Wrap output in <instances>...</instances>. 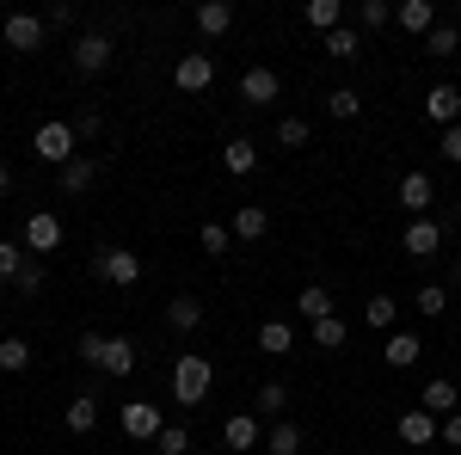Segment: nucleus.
<instances>
[{"mask_svg": "<svg viewBox=\"0 0 461 455\" xmlns=\"http://www.w3.org/2000/svg\"><path fill=\"white\" fill-rule=\"evenodd\" d=\"M210 394H215V363L203 350H185L173 363V400L178 406H203Z\"/></svg>", "mask_w": 461, "mask_h": 455, "instance_id": "obj_1", "label": "nucleus"}, {"mask_svg": "<svg viewBox=\"0 0 461 455\" xmlns=\"http://www.w3.org/2000/svg\"><path fill=\"white\" fill-rule=\"evenodd\" d=\"M37 160H50V167H68L74 154H80V136H74V123H62V117H50L43 130L32 136Z\"/></svg>", "mask_w": 461, "mask_h": 455, "instance_id": "obj_2", "label": "nucleus"}, {"mask_svg": "<svg viewBox=\"0 0 461 455\" xmlns=\"http://www.w3.org/2000/svg\"><path fill=\"white\" fill-rule=\"evenodd\" d=\"M93 271L105 283H117V289H130V283H142V259H136L130 246H99V252H93Z\"/></svg>", "mask_w": 461, "mask_h": 455, "instance_id": "obj_3", "label": "nucleus"}, {"mask_svg": "<svg viewBox=\"0 0 461 455\" xmlns=\"http://www.w3.org/2000/svg\"><path fill=\"white\" fill-rule=\"evenodd\" d=\"M117 424H123V437H136V443H154V437L167 431V419H160V406H154V400H130Z\"/></svg>", "mask_w": 461, "mask_h": 455, "instance_id": "obj_4", "label": "nucleus"}, {"mask_svg": "<svg viewBox=\"0 0 461 455\" xmlns=\"http://www.w3.org/2000/svg\"><path fill=\"white\" fill-rule=\"evenodd\" d=\"M19 241H25V252H32V259L56 252V246H62V215H56V210H37L32 222H25V234H19Z\"/></svg>", "mask_w": 461, "mask_h": 455, "instance_id": "obj_5", "label": "nucleus"}, {"mask_svg": "<svg viewBox=\"0 0 461 455\" xmlns=\"http://www.w3.org/2000/svg\"><path fill=\"white\" fill-rule=\"evenodd\" d=\"M173 80H178V93H203V86H215V56H210V50H191V56H178Z\"/></svg>", "mask_w": 461, "mask_h": 455, "instance_id": "obj_6", "label": "nucleus"}, {"mask_svg": "<svg viewBox=\"0 0 461 455\" xmlns=\"http://www.w3.org/2000/svg\"><path fill=\"white\" fill-rule=\"evenodd\" d=\"M265 443V424H258V413H234V419L221 424V450L228 455H247Z\"/></svg>", "mask_w": 461, "mask_h": 455, "instance_id": "obj_7", "label": "nucleus"}, {"mask_svg": "<svg viewBox=\"0 0 461 455\" xmlns=\"http://www.w3.org/2000/svg\"><path fill=\"white\" fill-rule=\"evenodd\" d=\"M111 50H117V43H111L105 32L74 37V68H80V74H105L111 68Z\"/></svg>", "mask_w": 461, "mask_h": 455, "instance_id": "obj_8", "label": "nucleus"}, {"mask_svg": "<svg viewBox=\"0 0 461 455\" xmlns=\"http://www.w3.org/2000/svg\"><path fill=\"white\" fill-rule=\"evenodd\" d=\"M43 32H50V25H43L37 13H13V19L0 25V37H6V50H19V56H32L37 43H43Z\"/></svg>", "mask_w": 461, "mask_h": 455, "instance_id": "obj_9", "label": "nucleus"}, {"mask_svg": "<svg viewBox=\"0 0 461 455\" xmlns=\"http://www.w3.org/2000/svg\"><path fill=\"white\" fill-rule=\"evenodd\" d=\"M277 93H284V80H277V68H247V74H240V99H247L252 111L277 105Z\"/></svg>", "mask_w": 461, "mask_h": 455, "instance_id": "obj_10", "label": "nucleus"}, {"mask_svg": "<svg viewBox=\"0 0 461 455\" xmlns=\"http://www.w3.org/2000/svg\"><path fill=\"white\" fill-rule=\"evenodd\" d=\"M99 185V160H86V154H74L68 167H56V191L62 197H86Z\"/></svg>", "mask_w": 461, "mask_h": 455, "instance_id": "obj_11", "label": "nucleus"}, {"mask_svg": "<svg viewBox=\"0 0 461 455\" xmlns=\"http://www.w3.org/2000/svg\"><path fill=\"white\" fill-rule=\"evenodd\" d=\"M400 246H406V259H437L443 228H437L430 215H412V222H406V234H400Z\"/></svg>", "mask_w": 461, "mask_h": 455, "instance_id": "obj_12", "label": "nucleus"}, {"mask_svg": "<svg viewBox=\"0 0 461 455\" xmlns=\"http://www.w3.org/2000/svg\"><path fill=\"white\" fill-rule=\"evenodd\" d=\"M430 204H437V185H430L425 167H412V173L400 178V210H406V215H425Z\"/></svg>", "mask_w": 461, "mask_h": 455, "instance_id": "obj_13", "label": "nucleus"}, {"mask_svg": "<svg viewBox=\"0 0 461 455\" xmlns=\"http://www.w3.org/2000/svg\"><path fill=\"white\" fill-rule=\"evenodd\" d=\"M425 111H430V123L456 130V123H461V86H449V80H437V86L425 93Z\"/></svg>", "mask_w": 461, "mask_h": 455, "instance_id": "obj_14", "label": "nucleus"}, {"mask_svg": "<svg viewBox=\"0 0 461 455\" xmlns=\"http://www.w3.org/2000/svg\"><path fill=\"white\" fill-rule=\"evenodd\" d=\"M393 25L406 37H430L437 32V6H430V0H400V6H393Z\"/></svg>", "mask_w": 461, "mask_h": 455, "instance_id": "obj_15", "label": "nucleus"}, {"mask_svg": "<svg viewBox=\"0 0 461 455\" xmlns=\"http://www.w3.org/2000/svg\"><path fill=\"white\" fill-rule=\"evenodd\" d=\"M400 443H412V450H425V443H437V431H443V419H430L425 406H412V413H400Z\"/></svg>", "mask_w": 461, "mask_h": 455, "instance_id": "obj_16", "label": "nucleus"}, {"mask_svg": "<svg viewBox=\"0 0 461 455\" xmlns=\"http://www.w3.org/2000/svg\"><path fill=\"white\" fill-rule=\"evenodd\" d=\"M419 357H425V339L419 332H388V345H382V363L388 369H412Z\"/></svg>", "mask_w": 461, "mask_h": 455, "instance_id": "obj_17", "label": "nucleus"}, {"mask_svg": "<svg viewBox=\"0 0 461 455\" xmlns=\"http://www.w3.org/2000/svg\"><path fill=\"white\" fill-rule=\"evenodd\" d=\"M99 369H105V376H117V382H123V376H130V369H136V339H123V332H117V339H111V332H105V357H99Z\"/></svg>", "mask_w": 461, "mask_h": 455, "instance_id": "obj_18", "label": "nucleus"}, {"mask_svg": "<svg viewBox=\"0 0 461 455\" xmlns=\"http://www.w3.org/2000/svg\"><path fill=\"white\" fill-rule=\"evenodd\" d=\"M221 167H228L234 178H247L252 167H258V141H252V136H234L228 148H221Z\"/></svg>", "mask_w": 461, "mask_h": 455, "instance_id": "obj_19", "label": "nucleus"}, {"mask_svg": "<svg viewBox=\"0 0 461 455\" xmlns=\"http://www.w3.org/2000/svg\"><path fill=\"white\" fill-rule=\"evenodd\" d=\"M228 228H234V241H265V228H271V215H265V204H240Z\"/></svg>", "mask_w": 461, "mask_h": 455, "instance_id": "obj_20", "label": "nucleus"}, {"mask_svg": "<svg viewBox=\"0 0 461 455\" xmlns=\"http://www.w3.org/2000/svg\"><path fill=\"white\" fill-rule=\"evenodd\" d=\"M167 326H173V332H197V326H203V302H197V296H173V302H167Z\"/></svg>", "mask_w": 461, "mask_h": 455, "instance_id": "obj_21", "label": "nucleus"}, {"mask_svg": "<svg viewBox=\"0 0 461 455\" xmlns=\"http://www.w3.org/2000/svg\"><path fill=\"white\" fill-rule=\"evenodd\" d=\"M456 400H461V387L437 376V382H425V400H419V406H425L430 419H449V413H456Z\"/></svg>", "mask_w": 461, "mask_h": 455, "instance_id": "obj_22", "label": "nucleus"}, {"mask_svg": "<svg viewBox=\"0 0 461 455\" xmlns=\"http://www.w3.org/2000/svg\"><path fill=\"white\" fill-rule=\"evenodd\" d=\"M302 19H308L320 37H332L339 25H345V6H339V0H308V6H302Z\"/></svg>", "mask_w": 461, "mask_h": 455, "instance_id": "obj_23", "label": "nucleus"}, {"mask_svg": "<svg viewBox=\"0 0 461 455\" xmlns=\"http://www.w3.org/2000/svg\"><path fill=\"white\" fill-rule=\"evenodd\" d=\"M295 314L308 320V326H314V320H326V314H332V289H326V283H308V289L295 296Z\"/></svg>", "mask_w": 461, "mask_h": 455, "instance_id": "obj_24", "label": "nucleus"}, {"mask_svg": "<svg viewBox=\"0 0 461 455\" xmlns=\"http://www.w3.org/2000/svg\"><path fill=\"white\" fill-rule=\"evenodd\" d=\"M258 350H265V357H289V350H295L289 320H265V326H258Z\"/></svg>", "mask_w": 461, "mask_h": 455, "instance_id": "obj_25", "label": "nucleus"}, {"mask_svg": "<svg viewBox=\"0 0 461 455\" xmlns=\"http://www.w3.org/2000/svg\"><path fill=\"white\" fill-rule=\"evenodd\" d=\"M265 455H302V424L277 419L271 431H265Z\"/></svg>", "mask_w": 461, "mask_h": 455, "instance_id": "obj_26", "label": "nucleus"}, {"mask_svg": "<svg viewBox=\"0 0 461 455\" xmlns=\"http://www.w3.org/2000/svg\"><path fill=\"white\" fill-rule=\"evenodd\" d=\"M228 25H234V6H228V0H203V6H197V32L203 37H221Z\"/></svg>", "mask_w": 461, "mask_h": 455, "instance_id": "obj_27", "label": "nucleus"}, {"mask_svg": "<svg viewBox=\"0 0 461 455\" xmlns=\"http://www.w3.org/2000/svg\"><path fill=\"white\" fill-rule=\"evenodd\" d=\"M393 320H400V302H393V296H369V302H363V326L393 332Z\"/></svg>", "mask_w": 461, "mask_h": 455, "instance_id": "obj_28", "label": "nucleus"}, {"mask_svg": "<svg viewBox=\"0 0 461 455\" xmlns=\"http://www.w3.org/2000/svg\"><path fill=\"white\" fill-rule=\"evenodd\" d=\"M326 56H332V62H357V56H363V32L339 25V32L326 37Z\"/></svg>", "mask_w": 461, "mask_h": 455, "instance_id": "obj_29", "label": "nucleus"}, {"mask_svg": "<svg viewBox=\"0 0 461 455\" xmlns=\"http://www.w3.org/2000/svg\"><path fill=\"white\" fill-rule=\"evenodd\" d=\"M93 424H99V400H93V394H74V400H68V431H74V437H86Z\"/></svg>", "mask_w": 461, "mask_h": 455, "instance_id": "obj_30", "label": "nucleus"}, {"mask_svg": "<svg viewBox=\"0 0 461 455\" xmlns=\"http://www.w3.org/2000/svg\"><path fill=\"white\" fill-rule=\"evenodd\" d=\"M284 406H289V387L284 382H265V387H258V424H265V419L277 424V419H284Z\"/></svg>", "mask_w": 461, "mask_h": 455, "instance_id": "obj_31", "label": "nucleus"}, {"mask_svg": "<svg viewBox=\"0 0 461 455\" xmlns=\"http://www.w3.org/2000/svg\"><path fill=\"white\" fill-rule=\"evenodd\" d=\"M345 339H351V326H345L339 314L314 320V345H320V350H345Z\"/></svg>", "mask_w": 461, "mask_h": 455, "instance_id": "obj_32", "label": "nucleus"}, {"mask_svg": "<svg viewBox=\"0 0 461 455\" xmlns=\"http://www.w3.org/2000/svg\"><path fill=\"white\" fill-rule=\"evenodd\" d=\"M197 246H203L210 259H221V252L234 246V228H228V222H203V228H197Z\"/></svg>", "mask_w": 461, "mask_h": 455, "instance_id": "obj_33", "label": "nucleus"}, {"mask_svg": "<svg viewBox=\"0 0 461 455\" xmlns=\"http://www.w3.org/2000/svg\"><path fill=\"white\" fill-rule=\"evenodd\" d=\"M412 302H419V314H443V308H449V283H419V289H412Z\"/></svg>", "mask_w": 461, "mask_h": 455, "instance_id": "obj_34", "label": "nucleus"}, {"mask_svg": "<svg viewBox=\"0 0 461 455\" xmlns=\"http://www.w3.org/2000/svg\"><path fill=\"white\" fill-rule=\"evenodd\" d=\"M25 241H0V283H19V271H25Z\"/></svg>", "mask_w": 461, "mask_h": 455, "instance_id": "obj_35", "label": "nucleus"}, {"mask_svg": "<svg viewBox=\"0 0 461 455\" xmlns=\"http://www.w3.org/2000/svg\"><path fill=\"white\" fill-rule=\"evenodd\" d=\"M25 363H32V345H25L19 332H13V339H0V369H6V376H19Z\"/></svg>", "mask_w": 461, "mask_h": 455, "instance_id": "obj_36", "label": "nucleus"}, {"mask_svg": "<svg viewBox=\"0 0 461 455\" xmlns=\"http://www.w3.org/2000/svg\"><path fill=\"white\" fill-rule=\"evenodd\" d=\"M357 25H363V32H382V25H393V6L388 0H363V6H357Z\"/></svg>", "mask_w": 461, "mask_h": 455, "instance_id": "obj_37", "label": "nucleus"}, {"mask_svg": "<svg viewBox=\"0 0 461 455\" xmlns=\"http://www.w3.org/2000/svg\"><path fill=\"white\" fill-rule=\"evenodd\" d=\"M425 50H430V56H461V32H456V25H443V19H437V32L425 37Z\"/></svg>", "mask_w": 461, "mask_h": 455, "instance_id": "obj_38", "label": "nucleus"}, {"mask_svg": "<svg viewBox=\"0 0 461 455\" xmlns=\"http://www.w3.org/2000/svg\"><path fill=\"white\" fill-rule=\"evenodd\" d=\"M326 111H332V117H345V123H351L357 111H363V93H357V86H339V93H326Z\"/></svg>", "mask_w": 461, "mask_h": 455, "instance_id": "obj_39", "label": "nucleus"}, {"mask_svg": "<svg viewBox=\"0 0 461 455\" xmlns=\"http://www.w3.org/2000/svg\"><path fill=\"white\" fill-rule=\"evenodd\" d=\"M154 450L160 455H191V431H185V424H167V431L154 437Z\"/></svg>", "mask_w": 461, "mask_h": 455, "instance_id": "obj_40", "label": "nucleus"}, {"mask_svg": "<svg viewBox=\"0 0 461 455\" xmlns=\"http://www.w3.org/2000/svg\"><path fill=\"white\" fill-rule=\"evenodd\" d=\"M302 141H308V123L302 117H284L277 123V148H302Z\"/></svg>", "mask_w": 461, "mask_h": 455, "instance_id": "obj_41", "label": "nucleus"}, {"mask_svg": "<svg viewBox=\"0 0 461 455\" xmlns=\"http://www.w3.org/2000/svg\"><path fill=\"white\" fill-rule=\"evenodd\" d=\"M74 357H80V363H93V369H99V357H105V332H86V339H80V345H74Z\"/></svg>", "mask_w": 461, "mask_h": 455, "instance_id": "obj_42", "label": "nucleus"}, {"mask_svg": "<svg viewBox=\"0 0 461 455\" xmlns=\"http://www.w3.org/2000/svg\"><path fill=\"white\" fill-rule=\"evenodd\" d=\"M74 136H80V141L105 136V117H99V111H80V117H74Z\"/></svg>", "mask_w": 461, "mask_h": 455, "instance_id": "obj_43", "label": "nucleus"}, {"mask_svg": "<svg viewBox=\"0 0 461 455\" xmlns=\"http://www.w3.org/2000/svg\"><path fill=\"white\" fill-rule=\"evenodd\" d=\"M13 289H19V296H37V289H43V265H37V259H25V271H19V283H13Z\"/></svg>", "mask_w": 461, "mask_h": 455, "instance_id": "obj_44", "label": "nucleus"}, {"mask_svg": "<svg viewBox=\"0 0 461 455\" xmlns=\"http://www.w3.org/2000/svg\"><path fill=\"white\" fill-rule=\"evenodd\" d=\"M437 154H443V160H456V167H461V123H456V130H443V141H437Z\"/></svg>", "mask_w": 461, "mask_h": 455, "instance_id": "obj_45", "label": "nucleus"}, {"mask_svg": "<svg viewBox=\"0 0 461 455\" xmlns=\"http://www.w3.org/2000/svg\"><path fill=\"white\" fill-rule=\"evenodd\" d=\"M437 437H443V443H461V413H449V419H443V431H437Z\"/></svg>", "mask_w": 461, "mask_h": 455, "instance_id": "obj_46", "label": "nucleus"}, {"mask_svg": "<svg viewBox=\"0 0 461 455\" xmlns=\"http://www.w3.org/2000/svg\"><path fill=\"white\" fill-rule=\"evenodd\" d=\"M449 289H461V259H456V265H449Z\"/></svg>", "mask_w": 461, "mask_h": 455, "instance_id": "obj_47", "label": "nucleus"}, {"mask_svg": "<svg viewBox=\"0 0 461 455\" xmlns=\"http://www.w3.org/2000/svg\"><path fill=\"white\" fill-rule=\"evenodd\" d=\"M6 191H13V173H6V167H0V197H6Z\"/></svg>", "mask_w": 461, "mask_h": 455, "instance_id": "obj_48", "label": "nucleus"}, {"mask_svg": "<svg viewBox=\"0 0 461 455\" xmlns=\"http://www.w3.org/2000/svg\"><path fill=\"white\" fill-rule=\"evenodd\" d=\"M191 455H215V450H191Z\"/></svg>", "mask_w": 461, "mask_h": 455, "instance_id": "obj_49", "label": "nucleus"}, {"mask_svg": "<svg viewBox=\"0 0 461 455\" xmlns=\"http://www.w3.org/2000/svg\"><path fill=\"white\" fill-rule=\"evenodd\" d=\"M456 234H461V215H456Z\"/></svg>", "mask_w": 461, "mask_h": 455, "instance_id": "obj_50", "label": "nucleus"}]
</instances>
